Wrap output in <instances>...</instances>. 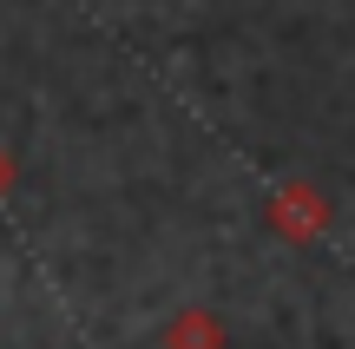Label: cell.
<instances>
[{
	"label": "cell",
	"mask_w": 355,
	"mask_h": 349,
	"mask_svg": "<svg viewBox=\"0 0 355 349\" xmlns=\"http://www.w3.org/2000/svg\"><path fill=\"white\" fill-rule=\"evenodd\" d=\"M270 224H277L283 237H316L322 224H329V205H322L309 185H277V191H270Z\"/></svg>",
	"instance_id": "6da1fadb"
},
{
	"label": "cell",
	"mask_w": 355,
	"mask_h": 349,
	"mask_svg": "<svg viewBox=\"0 0 355 349\" xmlns=\"http://www.w3.org/2000/svg\"><path fill=\"white\" fill-rule=\"evenodd\" d=\"M165 349H224V323L211 310H184L165 323Z\"/></svg>",
	"instance_id": "7a4b0ae2"
},
{
	"label": "cell",
	"mask_w": 355,
	"mask_h": 349,
	"mask_svg": "<svg viewBox=\"0 0 355 349\" xmlns=\"http://www.w3.org/2000/svg\"><path fill=\"white\" fill-rule=\"evenodd\" d=\"M0 185H7V158H0Z\"/></svg>",
	"instance_id": "3957f363"
}]
</instances>
